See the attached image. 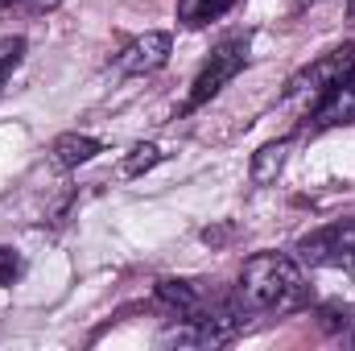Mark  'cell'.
Wrapping results in <instances>:
<instances>
[{"mask_svg": "<svg viewBox=\"0 0 355 351\" xmlns=\"http://www.w3.org/2000/svg\"><path fill=\"white\" fill-rule=\"evenodd\" d=\"M306 302V277L302 264L285 252H257L244 261L240 285H236V306L244 314H289Z\"/></svg>", "mask_w": 355, "mask_h": 351, "instance_id": "6da1fadb", "label": "cell"}, {"mask_svg": "<svg viewBox=\"0 0 355 351\" xmlns=\"http://www.w3.org/2000/svg\"><path fill=\"white\" fill-rule=\"evenodd\" d=\"M244 67H248V37H227V42H219V46L211 50V58L202 62L198 79L190 83V95H186V108H182V112H198L202 103H211Z\"/></svg>", "mask_w": 355, "mask_h": 351, "instance_id": "7a4b0ae2", "label": "cell"}, {"mask_svg": "<svg viewBox=\"0 0 355 351\" xmlns=\"http://www.w3.org/2000/svg\"><path fill=\"white\" fill-rule=\"evenodd\" d=\"M297 261L310 268H343L355 261V219H335L297 240Z\"/></svg>", "mask_w": 355, "mask_h": 351, "instance_id": "3957f363", "label": "cell"}, {"mask_svg": "<svg viewBox=\"0 0 355 351\" xmlns=\"http://www.w3.org/2000/svg\"><path fill=\"white\" fill-rule=\"evenodd\" d=\"M355 71V46H339V50H327L322 58H314L310 67H302L289 83H285V103H314L322 91L339 79H347Z\"/></svg>", "mask_w": 355, "mask_h": 351, "instance_id": "277c9868", "label": "cell"}, {"mask_svg": "<svg viewBox=\"0 0 355 351\" xmlns=\"http://www.w3.org/2000/svg\"><path fill=\"white\" fill-rule=\"evenodd\" d=\"M355 120V79H339L314 99V108L306 112V124L310 132H327V128H339V124H352Z\"/></svg>", "mask_w": 355, "mask_h": 351, "instance_id": "5b68a950", "label": "cell"}, {"mask_svg": "<svg viewBox=\"0 0 355 351\" xmlns=\"http://www.w3.org/2000/svg\"><path fill=\"white\" fill-rule=\"evenodd\" d=\"M166 62H170V33L149 29V33L132 37V42L120 50L116 71H120V75H153V71H162Z\"/></svg>", "mask_w": 355, "mask_h": 351, "instance_id": "8992f818", "label": "cell"}, {"mask_svg": "<svg viewBox=\"0 0 355 351\" xmlns=\"http://www.w3.org/2000/svg\"><path fill=\"white\" fill-rule=\"evenodd\" d=\"M157 302L170 310V318H194V314H202V310L211 306L190 281H174V277L157 281Z\"/></svg>", "mask_w": 355, "mask_h": 351, "instance_id": "52a82bcc", "label": "cell"}, {"mask_svg": "<svg viewBox=\"0 0 355 351\" xmlns=\"http://www.w3.org/2000/svg\"><path fill=\"white\" fill-rule=\"evenodd\" d=\"M95 153H103V145L95 137H87V132H67V137L54 141V166H62V170L87 166Z\"/></svg>", "mask_w": 355, "mask_h": 351, "instance_id": "ba28073f", "label": "cell"}, {"mask_svg": "<svg viewBox=\"0 0 355 351\" xmlns=\"http://www.w3.org/2000/svg\"><path fill=\"white\" fill-rule=\"evenodd\" d=\"M285 162H289V137L261 145V149H257V157H252V182H257V186L277 182L281 170H285Z\"/></svg>", "mask_w": 355, "mask_h": 351, "instance_id": "9c48e42d", "label": "cell"}, {"mask_svg": "<svg viewBox=\"0 0 355 351\" xmlns=\"http://www.w3.org/2000/svg\"><path fill=\"white\" fill-rule=\"evenodd\" d=\"M240 0H178V21L186 29H202L211 21H219L223 12H232Z\"/></svg>", "mask_w": 355, "mask_h": 351, "instance_id": "30bf717a", "label": "cell"}, {"mask_svg": "<svg viewBox=\"0 0 355 351\" xmlns=\"http://www.w3.org/2000/svg\"><path fill=\"white\" fill-rule=\"evenodd\" d=\"M157 162H162V149L157 145H137L128 153V162H124V178H141L145 170H153Z\"/></svg>", "mask_w": 355, "mask_h": 351, "instance_id": "8fae6325", "label": "cell"}, {"mask_svg": "<svg viewBox=\"0 0 355 351\" xmlns=\"http://www.w3.org/2000/svg\"><path fill=\"white\" fill-rule=\"evenodd\" d=\"M21 58H25V37H4V42H0V87H4L8 75L21 67Z\"/></svg>", "mask_w": 355, "mask_h": 351, "instance_id": "7c38bea8", "label": "cell"}, {"mask_svg": "<svg viewBox=\"0 0 355 351\" xmlns=\"http://www.w3.org/2000/svg\"><path fill=\"white\" fill-rule=\"evenodd\" d=\"M21 277V257L12 248H0V285H12Z\"/></svg>", "mask_w": 355, "mask_h": 351, "instance_id": "4fadbf2b", "label": "cell"}, {"mask_svg": "<svg viewBox=\"0 0 355 351\" xmlns=\"http://www.w3.org/2000/svg\"><path fill=\"white\" fill-rule=\"evenodd\" d=\"M54 4H58V0H25L29 12H46V8H54Z\"/></svg>", "mask_w": 355, "mask_h": 351, "instance_id": "5bb4252c", "label": "cell"}, {"mask_svg": "<svg viewBox=\"0 0 355 351\" xmlns=\"http://www.w3.org/2000/svg\"><path fill=\"white\" fill-rule=\"evenodd\" d=\"M347 17L355 21V0H347Z\"/></svg>", "mask_w": 355, "mask_h": 351, "instance_id": "9a60e30c", "label": "cell"}, {"mask_svg": "<svg viewBox=\"0 0 355 351\" xmlns=\"http://www.w3.org/2000/svg\"><path fill=\"white\" fill-rule=\"evenodd\" d=\"M302 4H318V0H302Z\"/></svg>", "mask_w": 355, "mask_h": 351, "instance_id": "2e32d148", "label": "cell"}]
</instances>
